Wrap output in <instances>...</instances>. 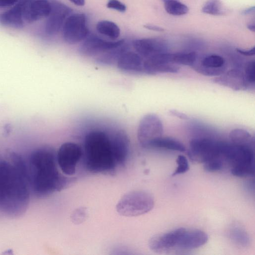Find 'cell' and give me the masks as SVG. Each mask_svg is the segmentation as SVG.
Returning a JSON list of instances; mask_svg holds the SVG:
<instances>
[{"label": "cell", "instance_id": "obj_25", "mask_svg": "<svg viewBox=\"0 0 255 255\" xmlns=\"http://www.w3.org/2000/svg\"><path fill=\"white\" fill-rule=\"evenodd\" d=\"M201 11L212 15H222L226 12L220 0H208L203 5Z\"/></svg>", "mask_w": 255, "mask_h": 255}, {"label": "cell", "instance_id": "obj_26", "mask_svg": "<svg viewBox=\"0 0 255 255\" xmlns=\"http://www.w3.org/2000/svg\"><path fill=\"white\" fill-rule=\"evenodd\" d=\"M231 240L236 244L246 247L250 243V238L247 232L239 227H233L229 234Z\"/></svg>", "mask_w": 255, "mask_h": 255}, {"label": "cell", "instance_id": "obj_30", "mask_svg": "<svg viewBox=\"0 0 255 255\" xmlns=\"http://www.w3.org/2000/svg\"><path fill=\"white\" fill-rule=\"evenodd\" d=\"M88 212L87 208L80 207L75 209L72 213L70 218L72 222L76 225L83 223L87 219Z\"/></svg>", "mask_w": 255, "mask_h": 255}, {"label": "cell", "instance_id": "obj_1", "mask_svg": "<svg viewBox=\"0 0 255 255\" xmlns=\"http://www.w3.org/2000/svg\"><path fill=\"white\" fill-rule=\"evenodd\" d=\"M30 191L26 162L19 154L9 152L0 159V211L11 217L22 215Z\"/></svg>", "mask_w": 255, "mask_h": 255}, {"label": "cell", "instance_id": "obj_3", "mask_svg": "<svg viewBox=\"0 0 255 255\" xmlns=\"http://www.w3.org/2000/svg\"><path fill=\"white\" fill-rule=\"evenodd\" d=\"M26 164L30 190L38 198L60 191L68 184V179L58 169L56 152L51 147L43 146L34 150Z\"/></svg>", "mask_w": 255, "mask_h": 255}, {"label": "cell", "instance_id": "obj_33", "mask_svg": "<svg viewBox=\"0 0 255 255\" xmlns=\"http://www.w3.org/2000/svg\"><path fill=\"white\" fill-rule=\"evenodd\" d=\"M204 168L208 172H215L220 170L223 163L220 158H214L204 163Z\"/></svg>", "mask_w": 255, "mask_h": 255}, {"label": "cell", "instance_id": "obj_12", "mask_svg": "<svg viewBox=\"0 0 255 255\" xmlns=\"http://www.w3.org/2000/svg\"><path fill=\"white\" fill-rule=\"evenodd\" d=\"M72 10L64 3L55 2L51 3V11L45 24V31L49 35L56 34L61 30L66 18Z\"/></svg>", "mask_w": 255, "mask_h": 255}, {"label": "cell", "instance_id": "obj_2", "mask_svg": "<svg viewBox=\"0 0 255 255\" xmlns=\"http://www.w3.org/2000/svg\"><path fill=\"white\" fill-rule=\"evenodd\" d=\"M83 154L86 169L93 173L113 174L126 162L129 147L121 136H109L100 130L89 132L84 141Z\"/></svg>", "mask_w": 255, "mask_h": 255}, {"label": "cell", "instance_id": "obj_41", "mask_svg": "<svg viewBox=\"0 0 255 255\" xmlns=\"http://www.w3.org/2000/svg\"><path fill=\"white\" fill-rule=\"evenodd\" d=\"M247 28L251 31L253 32L255 31V23H250L247 25Z\"/></svg>", "mask_w": 255, "mask_h": 255}, {"label": "cell", "instance_id": "obj_27", "mask_svg": "<svg viewBox=\"0 0 255 255\" xmlns=\"http://www.w3.org/2000/svg\"><path fill=\"white\" fill-rule=\"evenodd\" d=\"M255 172V162L236 165L231 169L232 174L239 177L254 176Z\"/></svg>", "mask_w": 255, "mask_h": 255}, {"label": "cell", "instance_id": "obj_35", "mask_svg": "<svg viewBox=\"0 0 255 255\" xmlns=\"http://www.w3.org/2000/svg\"><path fill=\"white\" fill-rule=\"evenodd\" d=\"M236 50L239 53L247 56H252L255 54V46L249 49H244L238 48L236 49Z\"/></svg>", "mask_w": 255, "mask_h": 255}, {"label": "cell", "instance_id": "obj_17", "mask_svg": "<svg viewBox=\"0 0 255 255\" xmlns=\"http://www.w3.org/2000/svg\"><path fill=\"white\" fill-rule=\"evenodd\" d=\"M208 240L207 234L200 230L185 229L177 244L176 249L189 250L200 247Z\"/></svg>", "mask_w": 255, "mask_h": 255}, {"label": "cell", "instance_id": "obj_14", "mask_svg": "<svg viewBox=\"0 0 255 255\" xmlns=\"http://www.w3.org/2000/svg\"><path fill=\"white\" fill-rule=\"evenodd\" d=\"M32 0H19L11 8L0 13V24L5 27L21 28L24 26V11Z\"/></svg>", "mask_w": 255, "mask_h": 255}, {"label": "cell", "instance_id": "obj_39", "mask_svg": "<svg viewBox=\"0 0 255 255\" xmlns=\"http://www.w3.org/2000/svg\"><path fill=\"white\" fill-rule=\"evenodd\" d=\"M255 12V6H252L243 10L241 14L243 15H248L254 13Z\"/></svg>", "mask_w": 255, "mask_h": 255}, {"label": "cell", "instance_id": "obj_16", "mask_svg": "<svg viewBox=\"0 0 255 255\" xmlns=\"http://www.w3.org/2000/svg\"><path fill=\"white\" fill-rule=\"evenodd\" d=\"M143 59L137 52L128 49L123 52L116 62L117 67L131 74H142Z\"/></svg>", "mask_w": 255, "mask_h": 255}, {"label": "cell", "instance_id": "obj_24", "mask_svg": "<svg viewBox=\"0 0 255 255\" xmlns=\"http://www.w3.org/2000/svg\"><path fill=\"white\" fill-rule=\"evenodd\" d=\"M179 70L177 64L173 63H162L152 65L147 68L144 74L153 75L160 73H176Z\"/></svg>", "mask_w": 255, "mask_h": 255}, {"label": "cell", "instance_id": "obj_37", "mask_svg": "<svg viewBox=\"0 0 255 255\" xmlns=\"http://www.w3.org/2000/svg\"><path fill=\"white\" fill-rule=\"evenodd\" d=\"M19 0H0V7H5L12 6L16 3Z\"/></svg>", "mask_w": 255, "mask_h": 255}, {"label": "cell", "instance_id": "obj_22", "mask_svg": "<svg viewBox=\"0 0 255 255\" xmlns=\"http://www.w3.org/2000/svg\"><path fill=\"white\" fill-rule=\"evenodd\" d=\"M164 7L167 13L174 16H181L187 14L188 7L177 0H163Z\"/></svg>", "mask_w": 255, "mask_h": 255}, {"label": "cell", "instance_id": "obj_34", "mask_svg": "<svg viewBox=\"0 0 255 255\" xmlns=\"http://www.w3.org/2000/svg\"><path fill=\"white\" fill-rule=\"evenodd\" d=\"M107 7L121 12H125L127 6L119 0H109L107 3Z\"/></svg>", "mask_w": 255, "mask_h": 255}, {"label": "cell", "instance_id": "obj_11", "mask_svg": "<svg viewBox=\"0 0 255 255\" xmlns=\"http://www.w3.org/2000/svg\"><path fill=\"white\" fill-rule=\"evenodd\" d=\"M185 229L184 228H178L169 232L152 237L148 242L149 249L157 254H163L176 249L178 241Z\"/></svg>", "mask_w": 255, "mask_h": 255}, {"label": "cell", "instance_id": "obj_29", "mask_svg": "<svg viewBox=\"0 0 255 255\" xmlns=\"http://www.w3.org/2000/svg\"><path fill=\"white\" fill-rule=\"evenodd\" d=\"M198 61L205 67L212 68H218L226 66L225 59L221 56L217 54L207 55L200 61L198 59Z\"/></svg>", "mask_w": 255, "mask_h": 255}, {"label": "cell", "instance_id": "obj_21", "mask_svg": "<svg viewBox=\"0 0 255 255\" xmlns=\"http://www.w3.org/2000/svg\"><path fill=\"white\" fill-rule=\"evenodd\" d=\"M97 30L101 34L113 40L117 39L120 35V28L115 22L104 20L99 21L96 25Z\"/></svg>", "mask_w": 255, "mask_h": 255}, {"label": "cell", "instance_id": "obj_8", "mask_svg": "<svg viewBox=\"0 0 255 255\" xmlns=\"http://www.w3.org/2000/svg\"><path fill=\"white\" fill-rule=\"evenodd\" d=\"M88 33L87 18L83 13H75L68 16L62 27L63 39L70 44H74L84 40Z\"/></svg>", "mask_w": 255, "mask_h": 255}, {"label": "cell", "instance_id": "obj_9", "mask_svg": "<svg viewBox=\"0 0 255 255\" xmlns=\"http://www.w3.org/2000/svg\"><path fill=\"white\" fill-rule=\"evenodd\" d=\"M255 148L221 141L220 156L233 163V166L255 162Z\"/></svg>", "mask_w": 255, "mask_h": 255}, {"label": "cell", "instance_id": "obj_7", "mask_svg": "<svg viewBox=\"0 0 255 255\" xmlns=\"http://www.w3.org/2000/svg\"><path fill=\"white\" fill-rule=\"evenodd\" d=\"M163 132V126L160 118L155 114H147L139 123L137 139L141 146L148 148L151 142L162 136Z\"/></svg>", "mask_w": 255, "mask_h": 255}, {"label": "cell", "instance_id": "obj_18", "mask_svg": "<svg viewBox=\"0 0 255 255\" xmlns=\"http://www.w3.org/2000/svg\"><path fill=\"white\" fill-rule=\"evenodd\" d=\"M51 11V3L47 0H32L26 6L24 11V20L33 22L48 17Z\"/></svg>", "mask_w": 255, "mask_h": 255}, {"label": "cell", "instance_id": "obj_31", "mask_svg": "<svg viewBox=\"0 0 255 255\" xmlns=\"http://www.w3.org/2000/svg\"><path fill=\"white\" fill-rule=\"evenodd\" d=\"M244 73L248 84L254 85L255 83V61L254 60L246 62Z\"/></svg>", "mask_w": 255, "mask_h": 255}, {"label": "cell", "instance_id": "obj_19", "mask_svg": "<svg viewBox=\"0 0 255 255\" xmlns=\"http://www.w3.org/2000/svg\"><path fill=\"white\" fill-rule=\"evenodd\" d=\"M164 148L180 152L185 151L186 148L184 144L178 140L169 137H160L153 140L148 148Z\"/></svg>", "mask_w": 255, "mask_h": 255}, {"label": "cell", "instance_id": "obj_32", "mask_svg": "<svg viewBox=\"0 0 255 255\" xmlns=\"http://www.w3.org/2000/svg\"><path fill=\"white\" fill-rule=\"evenodd\" d=\"M177 167L174 171L172 176L182 174L187 172L189 169V165L186 157L182 155L178 156L176 159Z\"/></svg>", "mask_w": 255, "mask_h": 255}, {"label": "cell", "instance_id": "obj_38", "mask_svg": "<svg viewBox=\"0 0 255 255\" xmlns=\"http://www.w3.org/2000/svg\"><path fill=\"white\" fill-rule=\"evenodd\" d=\"M144 27L146 29L154 31L163 32L164 31L163 28L153 24H145L144 25Z\"/></svg>", "mask_w": 255, "mask_h": 255}, {"label": "cell", "instance_id": "obj_6", "mask_svg": "<svg viewBox=\"0 0 255 255\" xmlns=\"http://www.w3.org/2000/svg\"><path fill=\"white\" fill-rule=\"evenodd\" d=\"M83 154V149L78 144L72 142L63 143L56 152L57 164L61 172L68 176L75 174Z\"/></svg>", "mask_w": 255, "mask_h": 255}, {"label": "cell", "instance_id": "obj_15", "mask_svg": "<svg viewBox=\"0 0 255 255\" xmlns=\"http://www.w3.org/2000/svg\"><path fill=\"white\" fill-rule=\"evenodd\" d=\"M213 82L235 91L246 90L249 86L244 72L238 68L225 71L221 75L215 78Z\"/></svg>", "mask_w": 255, "mask_h": 255}, {"label": "cell", "instance_id": "obj_10", "mask_svg": "<svg viewBox=\"0 0 255 255\" xmlns=\"http://www.w3.org/2000/svg\"><path fill=\"white\" fill-rule=\"evenodd\" d=\"M124 39L108 41L96 36L87 37L79 47L80 53L85 56L100 55L122 45Z\"/></svg>", "mask_w": 255, "mask_h": 255}, {"label": "cell", "instance_id": "obj_13", "mask_svg": "<svg viewBox=\"0 0 255 255\" xmlns=\"http://www.w3.org/2000/svg\"><path fill=\"white\" fill-rule=\"evenodd\" d=\"M132 46L135 51L143 59L155 54L167 52L168 46L163 39L145 38L133 40Z\"/></svg>", "mask_w": 255, "mask_h": 255}, {"label": "cell", "instance_id": "obj_36", "mask_svg": "<svg viewBox=\"0 0 255 255\" xmlns=\"http://www.w3.org/2000/svg\"><path fill=\"white\" fill-rule=\"evenodd\" d=\"M169 113L171 115L182 120H188L189 119L188 117L186 114L176 110H170Z\"/></svg>", "mask_w": 255, "mask_h": 255}, {"label": "cell", "instance_id": "obj_20", "mask_svg": "<svg viewBox=\"0 0 255 255\" xmlns=\"http://www.w3.org/2000/svg\"><path fill=\"white\" fill-rule=\"evenodd\" d=\"M229 138L232 143L255 148V139L247 130L235 128L229 133Z\"/></svg>", "mask_w": 255, "mask_h": 255}, {"label": "cell", "instance_id": "obj_28", "mask_svg": "<svg viewBox=\"0 0 255 255\" xmlns=\"http://www.w3.org/2000/svg\"><path fill=\"white\" fill-rule=\"evenodd\" d=\"M191 67L197 73L206 76H218L226 71V66L218 68H212L205 67L201 65L197 60Z\"/></svg>", "mask_w": 255, "mask_h": 255}, {"label": "cell", "instance_id": "obj_5", "mask_svg": "<svg viewBox=\"0 0 255 255\" xmlns=\"http://www.w3.org/2000/svg\"><path fill=\"white\" fill-rule=\"evenodd\" d=\"M221 141L208 138L192 139L188 151L190 159L201 163L212 159L220 158Z\"/></svg>", "mask_w": 255, "mask_h": 255}, {"label": "cell", "instance_id": "obj_40", "mask_svg": "<svg viewBox=\"0 0 255 255\" xmlns=\"http://www.w3.org/2000/svg\"><path fill=\"white\" fill-rule=\"evenodd\" d=\"M73 4L78 6H83L85 4V0H69Z\"/></svg>", "mask_w": 255, "mask_h": 255}, {"label": "cell", "instance_id": "obj_23", "mask_svg": "<svg viewBox=\"0 0 255 255\" xmlns=\"http://www.w3.org/2000/svg\"><path fill=\"white\" fill-rule=\"evenodd\" d=\"M198 59L196 52H177L171 53V61L173 64L192 66Z\"/></svg>", "mask_w": 255, "mask_h": 255}, {"label": "cell", "instance_id": "obj_4", "mask_svg": "<svg viewBox=\"0 0 255 255\" xmlns=\"http://www.w3.org/2000/svg\"><path fill=\"white\" fill-rule=\"evenodd\" d=\"M154 206V199L149 192L141 190L125 193L118 202L116 209L121 216L136 217L151 211Z\"/></svg>", "mask_w": 255, "mask_h": 255}]
</instances>
